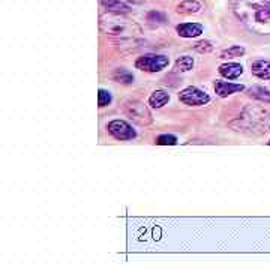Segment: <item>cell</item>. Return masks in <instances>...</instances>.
I'll return each mask as SVG.
<instances>
[{"label": "cell", "mask_w": 270, "mask_h": 270, "mask_svg": "<svg viewBox=\"0 0 270 270\" xmlns=\"http://www.w3.org/2000/svg\"><path fill=\"white\" fill-rule=\"evenodd\" d=\"M101 26H102V29L107 32V35H113V36L131 35L132 33V29H135L134 24L128 23L126 20H119V17L102 20Z\"/></svg>", "instance_id": "3957f363"}, {"label": "cell", "mask_w": 270, "mask_h": 270, "mask_svg": "<svg viewBox=\"0 0 270 270\" xmlns=\"http://www.w3.org/2000/svg\"><path fill=\"white\" fill-rule=\"evenodd\" d=\"M126 114L134 119L135 122H138V123H147L150 122V113L147 111V108L140 104V102H132V104H128L126 105Z\"/></svg>", "instance_id": "8992f818"}, {"label": "cell", "mask_w": 270, "mask_h": 270, "mask_svg": "<svg viewBox=\"0 0 270 270\" xmlns=\"http://www.w3.org/2000/svg\"><path fill=\"white\" fill-rule=\"evenodd\" d=\"M269 146H270V141H269Z\"/></svg>", "instance_id": "7402d4cb"}, {"label": "cell", "mask_w": 270, "mask_h": 270, "mask_svg": "<svg viewBox=\"0 0 270 270\" xmlns=\"http://www.w3.org/2000/svg\"><path fill=\"white\" fill-rule=\"evenodd\" d=\"M194 48H195L198 53H210V51L213 50V45H212L210 41H200V42L195 44Z\"/></svg>", "instance_id": "ffe728a7"}, {"label": "cell", "mask_w": 270, "mask_h": 270, "mask_svg": "<svg viewBox=\"0 0 270 270\" xmlns=\"http://www.w3.org/2000/svg\"><path fill=\"white\" fill-rule=\"evenodd\" d=\"M239 12V17L245 21L246 24H251V26H264V27H269L270 29V5H266V3H261L258 0L255 2H245L242 3Z\"/></svg>", "instance_id": "6da1fadb"}, {"label": "cell", "mask_w": 270, "mask_h": 270, "mask_svg": "<svg viewBox=\"0 0 270 270\" xmlns=\"http://www.w3.org/2000/svg\"><path fill=\"white\" fill-rule=\"evenodd\" d=\"M201 9V5L195 0H183V2L177 6V12L183 14V15H191V14H197Z\"/></svg>", "instance_id": "4fadbf2b"}, {"label": "cell", "mask_w": 270, "mask_h": 270, "mask_svg": "<svg viewBox=\"0 0 270 270\" xmlns=\"http://www.w3.org/2000/svg\"><path fill=\"white\" fill-rule=\"evenodd\" d=\"M251 71L260 80H270V62L269 60H255L251 65Z\"/></svg>", "instance_id": "30bf717a"}, {"label": "cell", "mask_w": 270, "mask_h": 270, "mask_svg": "<svg viewBox=\"0 0 270 270\" xmlns=\"http://www.w3.org/2000/svg\"><path fill=\"white\" fill-rule=\"evenodd\" d=\"M179 99H180V102H183L185 105L198 107V105L207 104V102L210 101V96H209L206 92H203V90H200V89L191 86V87H186V89H183V90L180 92Z\"/></svg>", "instance_id": "5b68a950"}, {"label": "cell", "mask_w": 270, "mask_h": 270, "mask_svg": "<svg viewBox=\"0 0 270 270\" xmlns=\"http://www.w3.org/2000/svg\"><path fill=\"white\" fill-rule=\"evenodd\" d=\"M194 68V59L191 56H182L176 60L174 69L177 72H188Z\"/></svg>", "instance_id": "9a60e30c"}, {"label": "cell", "mask_w": 270, "mask_h": 270, "mask_svg": "<svg viewBox=\"0 0 270 270\" xmlns=\"http://www.w3.org/2000/svg\"><path fill=\"white\" fill-rule=\"evenodd\" d=\"M101 3L107 11H110V12H117V14L129 12V8L123 2H120V0H101Z\"/></svg>", "instance_id": "7c38bea8"}, {"label": "cell", "mask_w": 270, "mask_h": 270, "mask_svg": "<svg viewBox=\"0 0 270 270\" xmlns=\"http://www.w3.org/2000/svg\"><path fill=\"white\" fill-rule=\"evenodd\" d=\"M261 3H266V5H270V0H258Z\"/></svg>", "instance_id": "44dd1931"}, {"label": "cell", "mask_w": 270, "mask_h": 270, "mask_svg": "<svg viewBox=\"0 0 270 270\" xmlns=\"http://www.w3.org/2000/svg\"><path fill=\"white\" fill-rule=\"evenodd\" d=\"M111 101H113V98H111L110 92L105 90V89H99V92H98V104H99V107L110 105Z\"/></svg>", "instance_id": "d6986e66"}, {"label": "cell", "mask_w": 270, "mask_h": 270, "mask_svg": "<svg viewBox=\"0 0 270 270\" xmlns=\"http://www.w3.org/2000/svg\"><path fill=\"white\" fill-rule=\"evenodd\" d=\"M248 95L258 99V101H264V102H270V90H267L266 87L261 86H254L251 89H248Z\"/></svg>", "instance_id": "5bb4252c"}, {"label": "cell", "mask_w": 270, "mask_h": 270, "mask_svg": "<svg viewBox=\"0 0 270 270\" xmlns=\"http://www.w3.org/2000/svg\"><path fill=\"white\" fill-rule=\"evenodd\" d=\"M168 101H170V95L165 90H155L149 98V105H152L153 108H161L165 104H168Z\"/></svg>", "instance_id": "8fae6325"}, {"label": "cell", "mask_w": 270, "mask_h": 270, "mask_svg": "<svg viewBox=\"0 0 270 270\" xmlns=\"http://www.w3.org/2000/svg\"><path fill=\"white\" fill-rule=\"evenodd\" d=\"M219 74H221L224 78L236 80V78H239V77L243 74V66H242L240 63L228 62V63H224V65L219 66Z\"/></svg>", "instance_id": "9c48e42d"}, {"label": "cell", "mask_w": 270, "mask_h": 270, "mask_svg": "<svg viewBox=\"0 0 270 270\" xmlns=\"http://www.w3.org/2000/svg\"><path fill=\"white\" fill-rule=\"evenodd\" d=\"M176 32L182 38H197L203 33V26L200 23H183L176 27Z\"/></svg>", "instance_id": "52a82bcc"}, {"label": "cell", "mask_w": 270, "mask_h": 270, "mask_svg": "<svg viewBox=\"0 0 270 270\" xmlns=\"http://www.w3.org/2000/svg\"><path fill=\"white\" fill-rule=\"evenodd\" d=\"M170 59L167 56H162V54H144V56L138 57L137 62H135V68L140 71H146V72H159L165 66H168Z\"/></svg>", "instance_id": "7a4b0ae2"}, {"label": "cell", "mask_w": 270, "mask_h": 270, "mask_svg": "<svg viewBox=\"0 0 270 270\" xmlns=\"http://www.w3.org/2000/svg\"><path fill=\"white\" fill-rule=\"evenodd\" d=\"M245 90V86L243 84H234V83H227V81H216L215 83V92L221 98H227L233 93Z\"/></svg>", "instance_id": "ba28073f"}, {"label": "cell", "mask_w": 270, "mask_h": 270, "mask_svg": "<svg viewBox=\"0 0 270 270\" xmlns=\"http://www.w3.org/2000/svg\"><path fill=\"white\" fill-rule=\"evenodd\" d=\"M113 78H114V81L122 83V84H132L134 83V75L126 69H116L113 74Z\"/></svg>", "instance_id": "2e32d148"}, {"label": "cell", "mask_w": 270, "mask_h": 270, "mask_svg": "<svg viewBox=\"0 0 270 270\" xmlns=\"http://www.w3.org/2000/svg\"><path fill=\"white\" fill-rule=\"evenodd\" d=\"M245 54V48L240 45H233L228 50H224L221 53V59H234V57H240Z\"/></svg>", "instance_id": "e0dca14e"}, {"label": "cell", "mask_w": 270, "mask_h": 270, "mask_svg": "<svg viewBox=\"0 0 270 270\" xmlns=\"http://www.w3.org/2000/svg\"><path fill=\"white\" fill-rule=\"evenodd\" d=\"M108 132H110L116 140H132L137 137V132L135 129L125 120H120V119H116V120H111L107 126Z\"/></svg>", "instance_id": "277c9868"}, {"label": "cell", "mask_w": 270, "mask_h": 270, "mask_svg": "<svg viewBox=\"0 0 270 270\" xmlns=\"http://www.w3.org/2000/svg\"><path fill=\"white\" fill-rule=\"evenodd\" d=\"M156 144L159 146H174L177 144V138L171 134H164V135H159L156 138Z\"/></svg>", "instance_id": "ac0fdd59"}]
</instances>
